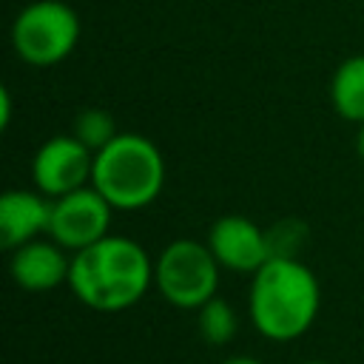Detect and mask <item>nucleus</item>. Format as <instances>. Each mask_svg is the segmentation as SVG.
Listing matches in <instances>:
<instances>
[{"mask_svg": "<svg viewBox=\"0 0 364 364\" xmlns=\"http://www.w3.org/2000/svg\"><path fill=\"white\" fill-rule=\"evenodd\" d=\"M154 284V262L142 245L128 236L108 233L71 253L68 287L97 313H122L134 307Z\"/></svg>", "mask_w": 364, "mask_h": 364, "instance_id": "obj_1", "label": "nucleus"}, {"mask_svg": "<svg viewBox=\"0 0 364 364\" xmlns=\"http://www.w3.org/2000/svg\"><path fill=\"white\" fill-rule=\"evenodd\" d=\"M318 279L296 256H270L250 282L247 307L253 327L270 341H293L318 316Z\"/></svg>", "mask_w": 364, "mask_h": 364, "instance_id": "obj_2", "label": "nucleus"}, {"mask_svg": "<svg viewBox=\"0 0 364 364\" xmlns=\"http://www.w3.org/2000/svg\"><path fill=\"white\" fill-rule=\"evenodd\" d=\"M91 185L114 210H139L151 205L165 185V159L142 134H117L94 154Z\"/></svg>", "mask_w": 364, "mask_h": 364, "instance_id": "obj_3", "label": "nucleus"}, {"mask_svg": "<svg viewBox=\"0 0 364 364\" xmlns=\"http://www.w3.org/2000/svg\"><path fill=\"white\" fill-rule=\"evenodd\" d=\"M80 43V17L63 0H34L23 6L11 23L14 54L34 65L48 68L71 57Z\"/></svg>", "mask_w": 364, "mask_h": 364, "instance_id": "obj_4", "label": "nucleus"}, {"mask_svg": "<svg viewBox=\"0 0 364 364\" xmlns=\"http://www.w3.org/2000/svg\"><path fill=\"white\" fill-rule=\"evenodd\" d=\"M222 264L210 253L208 242L199 239H173L162 247L154 262V284L162 299L182 310H199L208 299L216 296Z\"/></svg>", "mask_w": 364, "mask_h": 364, "instance_id": "obj_5", "label": "nucleus"}, {"mask_svg": "<svg viewBox=\"0 0 364 364\" xmlns=\"http://www.w3.org/2000/svg\"><path fill=\"white\" fill-rule=\"evenodd\" d=\"M111 213L114 205L94 185L77 188L71 193L51 199V219L46 236H51L68 253H77L108 236Z\"/></svg>", "mask_w": 364, "mask_h": 364, "instance_id": "obj_6", "label": "nucleus"}, {"mask_svg": "<svg viewBox=\"0 0 364 364\" xmlns=\"http://www.w3.org/2000/svg\"><path fill=\"white\" fill-rule=\"evenodd\" d=\"M91 171H94V151L85 148L74 134H60L46 139L31 159L34 188L48 199L91 185Z\"/></svg>", "mask_w": 364, "mask_h": 364, "instance_id": "obj_7", "label": "nucleus"}, {"mask_svg": "<svg viewBox=\"0 0 364 364\" xmlns=\"http://www.w3.org/2000/svg\"><path fill=\"white\" fill-rule=\"evenodd\" d=\"M208 247L216 256V262L225 270L233 273H256L270 256V239L267 230H262L256 222H250L242 213L219 216L208 230Z\"/></svg>", "mask_w": 364, "mask_h": 364, "instance_id": "obj_8", "label": "nucleus"}, {"mask_svg": "<svg viewBox=\"0 0 364 364\" xmlns=\"http://www.w3.org/2000/svg\"><path fill=\"white\" fill-rule=\"evenodd\" d=\"M68 270H71V256L51 236L48 239L40 236L14 247L9 262V273L14 284L28 293H48L57 290L60 284H68Z\"/></svg>", "mask_w": 364, "mask_h": 364, "instance_id": "obj_9", "label": "nucleus"}, {"mask_svg": "<svg viewBox=\"0 0 364 364\" xmlns=\"http://www.w3.org/2000/svg\"><path fill=\"white\" fill-rule=\"evenodd\" d=\"M51 199L40 191L11 188L0 196V245L14 250L31 239L48 233Z\"/></svg>", "mask_w": 364, "mask_h": 364, "instance_id": "obj_10", "label": "nucleus"}, {"mask_svg": "<svg viewBox=\"0 0 364 364\" xmlns=\"http://www.w3.org/2000/svg\"><path fill=\"white\" fill-rule=\"evenodd\" d=\"M330 102L333 111L347 119L361 125L364 122V54L347 57L330 80Z\"/></svg>", "mask_w": 364, "mask_h": 364, "instance_id": "obj_11", "label": "nucleus"}, {"mask_svg": "<svg viewBox=\"0 0 364 364\" xmlns=\"http://www.w3.org/2000/svg\"><path fill=\"white\" fill-rule=\"evenodd\" d=\"M196 327L208 344L222 347V344L233 341V336L239 330V318H236V310L225 299L213 296L196 310Z\"/></svg>", "mask_w": 364, "mask_h": 364, "instance_id": "obj_12", "label": "nucleus"}, {"mask_svg": "<svg viewBox=\"0 0 364 364\" xmlns=\"http://www.w3.org/2000/svg\"><path fill=\"white\" fill-rule=\"evenodd\" d=\"M85 148H91L94 154L100 148H105L119 131H117V122L114 117L105 111V108H82L77 117H74V131H71Z\"/></svg>", "mask_w": 364, "mask_h": 364, "instance_id": "obj_13", "label": "nucleus"}, {"mask_svg": "<svg viewBox=\"0 0 364 364\" xmlns=\"http://www.w3.org/2000/svg\"><path fill=\"white\" fill-rule=\"evenodd\" d=\"M9 122H11V94L3 85L0 88V128H9Z\"/></svg>", "mask_w": 364, "mask_h": 364, "instance_id": "obj_14", "label": "nucleus"}, {"mask_svg": "<svg viewBox=\"0 0 364 364\" xmlns=\"http://www.w3.org/2000/svg\"><path fill=\"white\" fill-rule=\"evenodd\" d=\"M222 364H264V361H259V358H253V355H230V358H225Z\"/></svg>", "mask_w": 364, "mask_h": 364, "instance_id": "obj_15", "label": "nucleus"}, {"mask_svg": "<svg viewBox=\"0 0 364 364\" xmlns=\"http://www.w3.org/2000/svg\"><path fill=\"white\" fill-rule=\"evenodd\" d=\"M355 151H358V156L364 159V122H361L358 131H355Z\"/></svg>", "mask_w": 364, "mask_h": 364, "instance_id": "obj_16", "label": "nucleus"}, {"mask_svg": "<svg viewBox=\"0 0 364 364\" xmlns=\"http://www.w3.org/2000/svg\"><path fill=\"white\" fill-rule=\"evenodd\" d=\"M301 364H330V361H301Z\"/></svg>", "mask_w": 364, "mask_h": 364, "instance_id": "obj_17", "label": "nucleus"}]
</instances>
